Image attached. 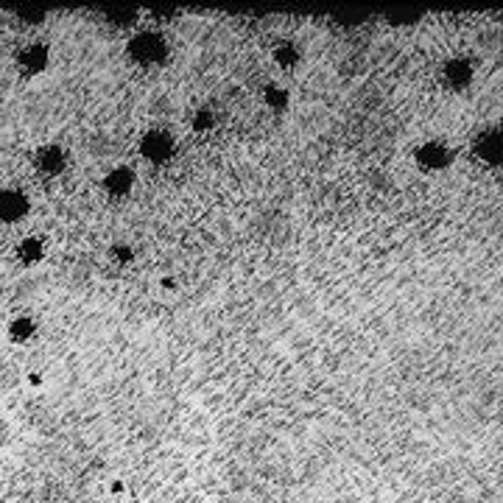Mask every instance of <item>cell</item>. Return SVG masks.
<instances>
[{
  "instance_id": "obj_1",
  "label": "cell",
  "mask_w": 503,
  "mask_h": 503,
  "mask_svg": "<svg viewBox=\"0 0 503 503\" xmlns=\"http://www.w3.org/2000/svg\"><path fill=\"white\" fill-rule=\"evenodd\" d=\"M26 210H28V201H26L23 193H17V190H3L0 193V219L20 221L26 216Z\"/></svg>"
},
{
  "instance_id": "obj_2",
  "label": "cell",
  "mask_w": 503,
  "mask_h": 503,
  "mask_svg": "<svg viewBox=\"0 0 503 503\" xmlns=\"http://www.w3.org/2000/svg\"><path fill=\"white\" fill-rule=\"evenodd\" d=\"M20 62H23V67H28V70H40V67L45 65V50H43V48H28V50L20 56Z\"/></svg>"
},
{
  "instance_id": "obj_3",
  "label": "cell",
  "mask_w": 503,
  "mask_h": 503,
  "mask_svg": "<svg viewBox=\"0 0 503 503\" xmlns=\"http://www.w3.org/2000/svg\"><path fill=\"white\" fill-rule=\"evenodd\" d=\"M40 165L45 168V171H59L62 168V151L59 148H43V154H40Z\"/></svg>"
},
{
  "instance_id": "obj_4",
  "label": "cell",
  "mask_w": 503,
  "mask_h": 503,
  "mask_svg": "<svg viewBox=\"0 0 503 503\" xmlns=\"http://www.w3.org/2000/svg\"><path fill=\"white\" fill-rule=\"evenodd\" d=\"M23 252H26V258H28V260H34V258L40 255V243H37V238H31V243H26V246H23Z\"/></svg>"
}]
</instances>
